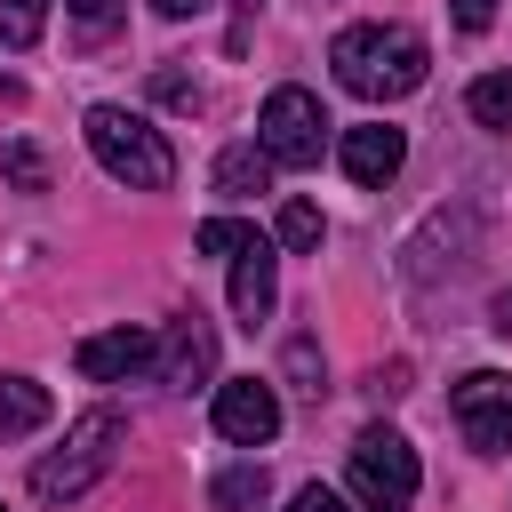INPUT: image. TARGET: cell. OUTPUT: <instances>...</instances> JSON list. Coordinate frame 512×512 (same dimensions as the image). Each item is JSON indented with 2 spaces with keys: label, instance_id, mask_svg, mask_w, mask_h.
<instances>
[{
  "label": "cell",
  "instance_id": "cell-14",
  "mask_svg": "<svg viewBox=\"0 0 512 512\" xmlns=\"http://www.w3.org/2000/svg\"><path fill=\"white\" fill-rule=\"evenodd\" d=\"M264 176H272V160H264L256 144H232V152L216 160V192H232V200H248V192H264Z\"/></svg>",
  "mask_w": 512,
  "mask_h": 512
},
{
  "label": "cell",
  "instance_id": "cell-17",
  "mask_svg": "<svg viewBox=\"0 0 512 512\" xmlns=\"http://www.w3.org/2000/svg\"><path fill=\"white\" fill-rule=\"evenodd\" d=\"M40 24H48V0H0V40L8 48H32Z\"/></svg>",
  "mask_w": 512,
  "mask_h": 512
},
{
  "label": "cell",
  "instance_id": "cell-1",
  "mask_svg": "<svg viewBox=\"0 0 512 512\" xmlns=\"http://www.w3.org/2000/svg\"><path fill=\"white\" fill-rule=\"evenodd\" d=\"M328 64H336V80H344L360 104H400V96H416L424 72H432V56H424V40H416L408 24H344L336 48H328Z\"/></svg>",
  "mask_w": 512,
  "mask_h": 512
},
{
  "label": "cell",
  "instance_id": "cell-18",
  "mask_svg": "<svg viewBox=\"0 0 512 512\" xmlns=\"http://www.w3.org/2000/svg\"><path fill=\"white\" fill-rule=\"evenodd\" d=\"M248 240H256V224H240V216H208V224H200V248H208V256H240Z\"/></svg>",
  "mask_w": 512,
  "mask_h": 512
},
{
  "label": "cell",
  "instance_id": "cell-20",
  "mask_svg": "<svg viewBox=\"0 0 512 512\" xmlns=\"http://www.w3.org/2000/svg\"><path fill=\"white\" fill-rule=\"evenodd\" d=\"M8 176H16L24 192H40V184H48V168H40V152H32V144H8Z\"/></svg>",
  "mask_w": 512,
  "mask_h": 512
},
{
  "label": "cell",
  "instance_id": "cell-24",
  "mask_svg": "<svg viewBox=\"0 0 512 512\" xmlns=\"http://www.w3.org/2000/svg\"><path fill=\"white\" fill-rule=\"evenodd\" d=\"M152 88H160V96H168V104H200V80H184V72H160V80H152Z\"/></svg>",
  "mask_w": 512,
  "mask_h": 512
},
{
  "label": "cell",
  "instance_id": "cell-5",
  "mask_svg": "<svg viewBox=\"0 0 512 512\" xmlns=\"http://www.w3.org/2000/svg\"><path fill=\"white\" fill-rule=\"evenodd\" d=\"M320 144H328V112H320V96H312V88H272L264 112H256V152H264L272 168H312Z\"/></svg>",
  "mask_w": 512,
  "mask_h": 512
},
{
  "label": "cell",
  "instance_id": "cell-8",
  "mask_svg": "<svg viewBox=\"0 0 512 512\" xmlns=\"http://www.w3.org/2000/svg\"><path fill=\"white\" fill-rule=\"evenodd\" d=\"M208 368H216V328L200 312L192 320H168V336H152V376L160 384L192 392V384H208Z\"/></svg>",
  "mask_w": 512,
  "mask_h": 512
},
{
  "label": "cell",
  "instance_id": "cell-16",
  "mask_svg": "<svg viewBox=\"0 0 512 512\" xmlns=\"http://www.w3.org/2000/svg\"><path fill=\"white\" fill-rule=\"evenodd\" d=\"M272 232H280V248H296V256H312V248H320V208H312V200H288Z\"/></svg>",
  "mask_w": 512,
  "mask_h": 512
},
{
  "label": "cell",
  "instance_id": "cell-21",
  "mask_svg": "<svg viewBox=\"0 0 512 512\" xmlns=\"http://www.w3.org/2000/svg\"><path fill=\"white\" fill-rule=\"evenodd\" d=\"M448 16H456V32H488L496 24V0H448Z\"/></svg>",
  "mask_w": 512,
  "mask_h": 512
},
{
  "label": "cell",
  "instance_id": "cell-4",
  "mask_svg": "<svg viewBox=\"0 0 512 512\" xmlns=\"http://www.w3.org/2000/svg\"><path fill=\"white\" fill-rule=\"evenodd\" d=\"M344 480H352V504H360V512H408L424 472H416V448H408L400 432L368 424V432L352 440V456H344Z\"/></svg>",
  "mask_w": 512,
  "mask_h": 512
},
{
  "label": "cell",
  "instance_id": "cell-26",
  "mask_svg": "<svg viewBox=\"0 0 512 512\" xmlns=\"http://www.w3.org/2000/svg\"><path fill=\"white\" fill-rule=\"evenodd\" d=\"M496 328H512V288H504V296H496Z\"/></svg>",
  "mask_w": 512,
  "mask_h": 512
},
{
  "label": "cell",
  "instance_id": "cell-23",
  "mask_svg": "<svg viewBox=\"0 0 512 512\" xmlns=\"http://www.w3.org/2000/svg\"><path fill=\"white\" fill-rule=\"evenodd\" d=\"M64 8H72V16H80V24H88V32H104V24H112V16H120V0H64Z\"/></svg>",
  "mask_w": 512,
  "mask_h": 512
},
{
  "label": "cell",
  "instance_id": "cell-15",
  "mask_svg": "<svg viewBox=\"0 0 512 512\" xmlns=\"http://www.w3.org/2000/svg\"><path fill=\"white\" fill-rule=\"evenodd\" d=\"M464 104H472V120H480V128H496V136H512V72H480Z\"/></svg>",
  "mask_w": 512,
  "mask_h": 512
},
{
  "label": "cell",
  "instance_id": "cell-11",
  "mask_svg": "<svg viewBox=\"0 0 512 512\" xmlns=\"http://www.w3.org/2000/svg\"><path fill=\"white\" fill-rule=\"evenodd\" d=\"M400 160H408V136H400V128H384V120L344 128V176H352V184H392Z\"/></svg>",
  "mask_w": 512,
  "mask_h": 512
},
{
  "label": "cell",
  "instance_id": "cell-7",
  "mask_svg": "<svg viewBox=\"0 0 512 512\" xmlns=\"http://www.w3.org/2000/svg\"><path fill=\"white\" fill-rule=\"evenodd\" d=\"M216 432H224L232 448H264V440L280 432V392H272V384H256V376L216 384Z\"/></svg>",
  "mask_w": 512,
  "mask_h": 512
},
{
  "label": "cell",
  "instance_id": "cell-22",
  "mask_svg": "<svg viewBox=\"0 0 512 512\" xmlns=\"http://www.w3.org/2000/svg\"><path fill=\"white\" fill-rule=\"evenodd\" d=\"M288 512H352V504H344L336 488H320V480H312V488H296V496H288Z\"/></svg>",
  "mask_w": 512,
  "mask_h": 512
},
{
  "label": "cell",
  "instance_id": "cell-3",
  "mask_svg": "<svg viewBox=\"0 0 512 512\" xmlns=\"http://www.w3.org/2000/svg\"><path fill=\"white\" fill-rule=\"evenodd\" d=\"M120 440H128V424H120L112 408H88V416L64 432V448H48V456L32 464V496H40V504H72V496H88V488L120 464Z\"/></svg>",
  "mask_w": 512,
  "mask_h": 512
},
{
  "label": "cell",
  "instance_id": "cell-25",
  "mask_svg": "<svg viewBox=\"0 0 512 512\" xmlns=\"http://www.w3.org/2000/svg\"><path fill=\"white\" fill-rule=\"evenodd\" d=\"M208 0H152V16H168V24H184V16H200Z\"/></svg>",
  "mask_w": 512,
  "mask_h": 512
},
{
  "label": "cell",
  "instance_id": "cell-9",
  "mask_svg": "<svg viewBox=\"0 0 512 512\" xmlns=\"http://www.w3.org/2000/svg\"><path fill=\"white\" fill-rule=\"evenodd\" d=\"M72 360H80L88 384H128V376L152 368V336H144V328H104V336H80Z\"/></svg>",
  "mask_w": 512,
  "mask_h": 512
},
{
  "label": "cell",
  "instance_id": "cell-2",
  "mask_svg": "<svg viewBox=\"0 0 512 512\" xmlns=\"http://www.w3.org/2000/svg\"><path fill=\"white\" fill-rule=\"evenodd\" d=\"M80 128H88V152L104 160V176H120L128 192H168V184H176V152H168V136H160L144 112L96 104Z\"/></svg>",
  "mask_w": 512,
  "mask_h": 512
},
{
  "label": "cell",
  "instance_id": "cell-6",
  "mask_svg": "<svg viewBox=\"0 0 512 512\" xmlns=\"http://www.w3.org/2000/svg\"><path fill=\"white\" fill-rule=\"evenodd\" d=\"M448 408H456V424H464V440H472L480 456H512V376H504V368L456 376Z\"/></svg>",
  "mask_w": 512,
  "mask_h": 512
},
{
  "label": "cell",
  "instance_id": "cell-10",
  "mask_svg": "<svg viewBox=\"0 0 512 512\" xmlns=\"http://www.w3.org/2000/svg\"><path fill=\"white\" fill-rule=\"evenodd\" d=\"M272 296H280V256H272L264 240H248V248L232 256V320H240V328L272 320Z\"/></svg>",
  "mask_w": 512,
  "mask_h": 512
},
{
  "label": "cell",
  "instance_id": "cell-12",
  "mask_svg": "<svg viewBox=\"0 0 512 512\" xmlns=\"http://www.w3.org/2000/svg\"><path fill=\"white\" fill-rule=\"evenodd\" d=\"M48 384L40 376H0V440H24V432H40L48 424Z\"/></svg>",
  "mask_w": 512,
  "mask_h": 512
},
{
  "label": "cell",
  "instance_id": "cell-19",
  "mask_svg": "<svg viewBox=\"0 0 512 512\" xmlns=\"http://www.w3.org/2000/svg\"><path fill=\"white\" fill-rule=\"evenodd\" d=\"M288 376H296L304 392H320V344H312V336H296V344H288Z\"/></svg>",
  "mask_w": 512,
  "mask_h": 512
},
{
  "label": "cell",
  "instance_id": "cell-13",
  "mask_svg": "<svg viewBox=\"0 0 512 512\" xmlns=\"http://www.w3.org/2000/svg\"><path fill=\"white\" fill-rule=\"evenodd\" d=\"M208 496H216V512H264L272 480H264V464H224V472L208 480Z\"/></svg>",
  "mask_w": 512,
  "mask_h": 512
}]
</instances>
